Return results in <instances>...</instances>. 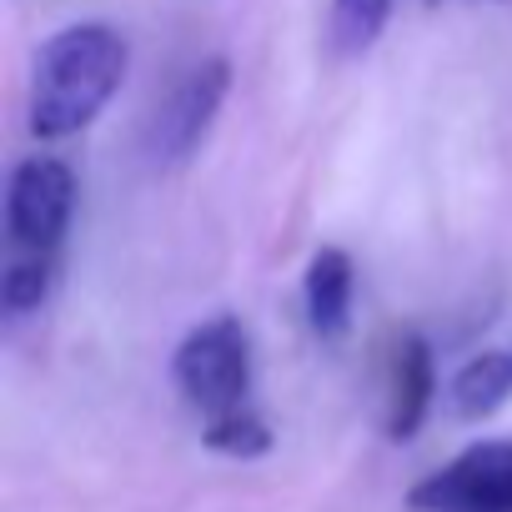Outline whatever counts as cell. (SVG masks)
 Wrapping results in <instances>:
<instances>
[{"mask_svg":"<svg viewBox=\"0 0 512 512\" xmlns=\"http://www.w3.org/2000/svg\"><path fill=\"white\" fill-rule=\"evenodd\" d=\"M432 397H437V362H432V347H427V337L402 332V342H397V352H392L387 437H392V442L417 437L422 422H427V412H432Z\"/></svg>","mask_w":512,"mask_h":512,"instance_id":"8992f818","label":"cell"},{"mask_svg":"<svg viewBox=\"0 0 512 512\" xmlns=\"http://www.w3.org/2000/svg\"><path fill=\"white\" fill-rule=\"evenodd\" d=\"M51 282H56L51 256L46 251H31V256H21V262H11L6 282H0V307H6L11 317H31V312L46 307Z\"/></svg>","mask_w":512,"mask_h":512,"instance_id":"8fae6325","label":"cell"},{"mask_svg":"<svg viewBox=\"0 0 512 512\" xmlns=\"http://www.w3.org/2000/svg\"><path fill=\"white\" fill-rule=\"evenodd\" d=\"M392 0H332V46L337 56H362L387 31Z\"/></svg>","mask_w":512,"mask_h":512,"instance_id":"9c48e42d","label":"cell"},{"mask_svg":"<svg viewBox=\"0 0 512 512\" xmlns=\"http://www.w3.org/2000/svg\"><path fill=\"white\" fill-rule=\"evenodd\" d=\"M427 6H437V0H427Z\"/></svg>","mask_w":512,"mask_h":512,"instance_id":"7c38bea8","label":"cell"},{"mask_svg":"<svg viewBox=\"0 0 512 512\" xmlns=\"http://www.w3.org/2000/svg\"><path fill=\"white\" fill-rule=\"evenodd\" d=\"M171 377L181 387V397L206 412H236L251 397V337L236 317H211L201 327H191L171 357Z\"/></svg>","mask_w":512,"mask_h":512,"instance_id":"7a4b0ae2","label":"cell"},{"mask_svg":"<svg viewBox=\"0 0 512 512\" xmlns=\"http://www.w3.org/2000/svg\"><path fill=\"white\" fill-rule=\"evenodd\" d=\"M126 66H131V51L121 31L101 21H76L56 31L36 51V71H31V101H26L31 136L66 141L86 131L121 91Z\"/></svg>","mask_w":512,"mask_h":512,"instance_id":"6da1fadb","label":"cell"},{"mask_svg":"<svg viewBox=\"0 0 512 512\" xmlns=\"http://www.w3.org/2000/svg\"><path fill=\"white\" fill-rule=\"evenodd\" d=\"M512 397V352H477L457 377H452V412L467 422L492 417Z\"/></svg>","mask_w":512,"mask_h":512,"instance_id":"ba28073f","label":"cell"},{"mask_svg":"<svg viewBox=\"0 0 512 512\" xmlns=\"http://www.w3.org/2000/svg\"><path fill=\"white\" fill-rule=\"evenodd\" d=\"M307 322L322 342H342L352 327V297H357V267L342 246H322L307 262Z\"/></svg>","mask_w":512,"mask_h":512,"instance_id":"52a82bcc","label":"cell"},{"mask_svg":"<svg viewBox=\"0 0 512 512\" xmlns=\"http://www.w3.org/2000/svg\"><path fill=\"white\" fill-rule=\"evenodd\" d=\"M226 91H231V66L221 56L201 61L196 71H186V81L166 96V106L151 121V156L156 161H186L206 141Z\"/></svg>","mask_w":512,"mask_h":512,"instance_id":"5b68a950","label":"cell"},{"mask_svg":"<svg viewBox=\"0 0 512 512\" xmlns=\"http://www.w3.org/2000/svg\"><path fill=\"white\" fill-rule=\"evenodd\" d=\"M201 442L221 457H267L272 452V427L256 417L251 407H236V412H221V417H206V432Z\"/></svg>","mask_w":512,"mask_h":512,"instance_id":"30bf717a","label":"cell"},{"mask_svg":"<svg viewBox=\"0 0 512 512\" xmlns=\"http://www.w3.org/2000/svg\"><path fill=\"white\" fill-rule=\"evenodd\" d=\"M412 512H512V437H487L407 492Z\"/></svg>","mask_w":512,"mask_h":512,"instance_id":"3957f363","label":"cell"},{"mask_svg":"<svg viewBox=\"0 0 512 512\" xmlns=\"http://www.w3.org/2000/svg\"><path fill=\"white\" fill-rule=\"evenodd\" d=\"M76 211V171L61 156H26L11 171L6 191V231L26 251H51Z\"/></svg>","mask_w":512,"mask_h":512,"instance_id":"277c9868","label":"cell"}]
</instances>
